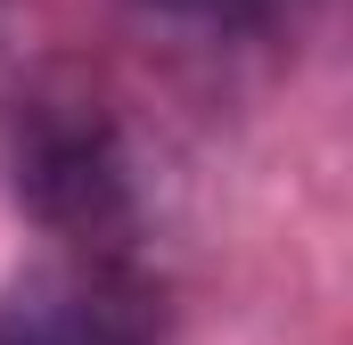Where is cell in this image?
Returning <instances> with one entry per match:
<instances>
[{"label":"cell","instance_id":"cell-1","mask_svg":"<svg viewBox=\"0 0 353 345\" xmlns=\"http://www.w3.org/2000/svg\"><path fill=\"white\" fill-rule=\"evenodd\" d=\"M0 345H148L115 304H99L90 288H17L0 304Z\"/></svg>","mask_w":353,"mask_h":345},{"label":"cell","instance_id":"cell-2","mask_svg":"<svg viewBox=\"0 0 353 345\" xmlns=\"http://www.w3.org/2000/svg\"><path fill=\"white\" fill-rule=\"evenodd\" d=\"M165 17H189V25H271L288 17V0H157Z\"/></svg>","mask_w":353,"mask_h":345}]
</instances>
